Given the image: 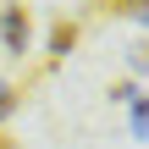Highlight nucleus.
I'll return each instance as SVG.
<instances>
[{
  "label": "nucleus",
  "mask_w": 149,
  "mask_h": 149,
  "mask_svg": "<svg viewBox=\"0 0 149 149\" xmlns=\"http://www.w3.org/2000/svg\"><path fill=\"white\" fill-rule=\"evenodd\" d=\"M0 44H6L11 55H22V50L33 44V17H28L22 0H11V6L0 11Z\"/></svg>",
  "instance_id": "obj_1"
},
{
  "label": "nucleus",
  "mask_w": 149,
  "mask_h": 149,
  "mask_svg": "<svg viewBox=\"0 0 149 149\" xmlns=\"http://www.w3.org/2000/svg\"><path fill=\"white\" fill-rule=\"evenodd\" d=\"M77 44V22H66V17H55L50 22V55H66Z\"/></svg>",
  "instance_id": "obj_2"
},
{
  "label": "nucleus",
  "mask_w": 149,
  "mask_h": 149,
  "mask_svg": "<svg viewBox=\"0 0 149 149\" xmlns=\"http://www.w3.org/2000/svg\"><path fill=\"white\" fill-rule=\"evenodd\" d=\"M111 17H144V0H100Z\"/></svg>",
  "instance_id": "obj_3"
},
{
  "label": "nucleus",
  "mask_w": 149,
  "mask_h": 149,
  "mask_svg": "<svg viewBox=\"0 0 149 149\" xmlns=\"http://www.w3.org/2000/svg\"><path fill=\"white\" fill-rule=\"evenodd\" d=\"M11 111H17V88H11V83H0V122H6Z\"/></svg>",
  "instance_id": "obj_4"
},
{
  "label": "nucleus",
  "mask_w": 149,
  "mask_h": 149,
  "mask_svg": "<svg viewBox=\"0 0 149 149\" xmlns=\"http://www.w3.org/2000/svg\"><path fill=\"white\" fill-rule=\"evenodd\" d=\"M0 149H17V138H11V133H0Z\"/></svg>",
  "instance_id": "obj_5"
}]
</instances>
